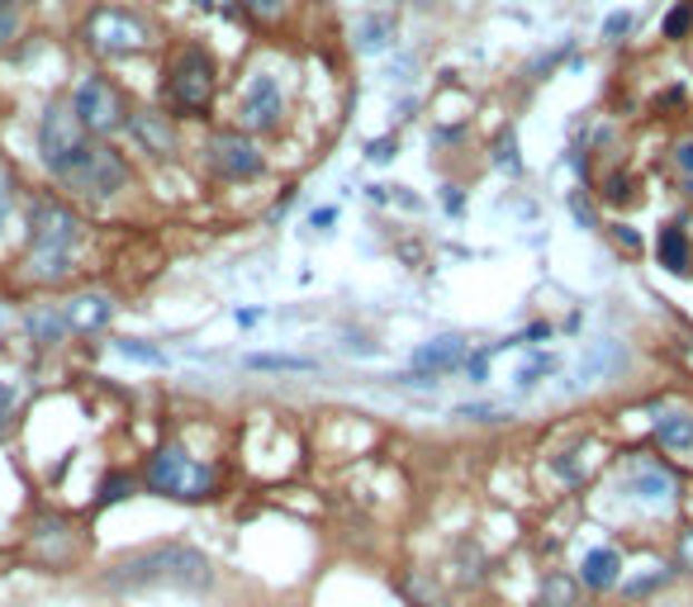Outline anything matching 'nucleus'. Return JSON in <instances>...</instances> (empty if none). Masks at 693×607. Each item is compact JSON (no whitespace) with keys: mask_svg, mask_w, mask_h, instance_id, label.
Instances as JSON below:
<instances>
[{"mask_svg":"<svg viewBox=\"0 0 693 607\" xmlns=\"http://www.w3.org/2000/svg\"><path fill=\"white\" fill-rule=\"evenodd\" d=\"M209 560L190 546H152V550H138L123 565H115L105 584L110 588H209Z\"/></svg>","mask_w":693,"mask_h":607,"instance_id":"nucleus-1","label":"nucleus"},{"mask_svg":"<svg viewBox=\"0 0 693 607\" xmlns=\"http://www.w3.org/2000/svg\"><path fill=\"white\" fill-rule=\"evenodd\" d=\"M72 242H77V213L39 200L29 209V276L33 280H62L72 271Z\"/></svg>","mask_w":693,"mask_h":607,"instance_id":"nucleus-2","label":"nucleus"},{"mask_svg":"<svg viewBox=\"0 0 693 607\" xmlns=\"http://www.w3.org/2000/svg\"><path fill=\"white\" fill-rule=\"evenodd\" d=\"M148 489L162 498H181V504H195V498L215 494V470L200 466L195 456H186L181 446H162L148 460Z\"/></svg>","mask_w":693,"mask_h":607,"instance_id":"nucleus-3","label":"nucleus"},{"mask_svg":"<svg viewBox=\"0 0 693 607\" xmlns=\"http://www.w3.org/2000/svg\"><path fill=\"white\" fill-rule=\"evenodd\" d=\"M86 148H91V142H86L81 119L72 115V105H48V115H43V123H39V152H43V167L62 181V176L77 167V157H81Z\"/></svg>","mask_w":693,"mask_h":607,"instance_id":"nucleus-4","label":"nucleus"},{"mask_svg":"<svg viewBox=\"0 0 693 607\" xmlns=\"http://www.w3.org/2000/svg\"><path fill=\"white\" fill-rule=\"evenodd\" d=\"M62 186H72L77 195H91V200H105V195H115L129 186V167H123V157L115 148H100V142H91L77 167L62 176Z\"/></svg>","mask_w":693,"mask_h":607,"instance_id":"nucleus-5","label":"nucleus"},{"mask_svg":"<svg viewBox=\"0 0 693 607\" xmlns=\"http://www.w3.org/2000/svg\"><path fill=\"white\" fill-rule=\"evenodd\" d=\"M72 115L81 119V129H91V133H115L119 123H123V105H119V96H115L110 81L86 77V81L77 86V96H72Z\"/></svg>","mask_w":693,"mask_h":607,"instance_id":"nucleus-6","label":"nucleus"},{"mask_svg":"<svg viewBox=\"0 0 693 607\" xmlns=\"http://www.w3.org/2000/svg\"><path fill=\"white\" fill-rule=\"evenodd\" d=\"M167 91H171V100L181 105V110H205V105H209V91H215V71H209V58H205L200 48H186L181 58H176Z\"/></svg>","mask_w":693,"mask_h":607,"instance_id":"nucleus-7","label":"nucleus"},{"mask_svg":"<svg viewBox=\"0 0 693 607\" xmlns=\"http://www.w3.org/2000/svg\"><path fill=\"white\" fill-rule=\"evenodd\" d=\"M86 39H91V48L110 52V58H119V52H133L148 43V29L133 20V14L123 10H96L91 24H86Z\"/></svg>","mask_w":693,"mask_h":607,"instance_id":"nucleus-8","label":"nucleus"},{"mask_svg":"<svg viewBox=\"0 0 693 607\" xmlns=\"http://www.w3.org/2000/svg\"><path fill=\"white\" fill-rule=\"evenodd\" d=\"M242 115L253 129H271L276 115H280V86L276 77H266V71H257L253 81H247V91H242Z\"/></svg>","mask_w":693,"mask_h":607,"instance_id":"nucleus-9","label":"nucleus"},{"mask_svg":"<svg viewBox=\"0 0 693 607\" xmlns=\"http://www.w3.org/2000/svg\"><path fill=\"white\" fill-rule=\"evenodd\" d=\"M627 494L636 498V504H646V508H665L674 498V479L661 466H636L627 475Z\"/></svg>","mask_w":693,"mask_h":607,"instance_id":"nucleus-10","label":"nucleus"},{"mask_svg":"<svg viewBox=\"0 0 693 607\" xmlns=\"http://www.w3.org/2000/svg\"><path fill=\"white\" fill-rule=\"evenodd\" d=\"M655 441H661L670 456H693V414H684V408L655 414Z\"/></svg>","mask_w":693,"mask_h":607,"instance_id":"nucleus-11","label":"nucleus"},{"mask_svg":"<svg viewBox=\"0 0 693 607\" xmlns=\"http://www.w3.org/2000/svg\"><path fill=\"white\" fill-rule=\"evenodd\" d=\"M215 167L224 176H257L261 171V157L253 142H242V138H219L215 142Z\"/></svg>","mask_w":693,"mask_h":607,"instance_id":"nucleus-12","label":"nucleus"},{"mask_svg":"<svg viewBox=\"0 0 693 607\" xmlns=\"http://www.w3.org/2000/svg\"><path fill=\"white\" fill-rule=\"evenodd\" d=\"M580 579H584V588H613L622 579V556H617V550H608V546L590 550L584 565H580Z\"/></svg>","mask_w":693,"mask_h":607,"instance_id":"nucleus-13","label":"nucleus"},{"mask_svg":"<svg viewBox=\"0 0 693 607\" xmlns=\"http://www.w3.org/2000/svg\"><path fill=\"white\" fill-rule=\"evenodd\" d=\"M72 328H100L105 318H110V299H100V295H86V299H77L72 309L62 314Z\"/></svg>","mask_w":693,"mask_h":607,"instance_id":"nucleus-14","label":"nucleus"},{"mask_svg":"<svg viewBox=\"0 0 693 607\" xmlns=\"http://www.w3.org/2000/svg\"><path fill=\"white\" fill-rule=\"evenodd\" d=\"M414 361H418V366H433V370H447V366L461 361V342H456V337H437V342L418 347Z\"/></svg>","mask_w":693,"mask_h":607,"instance_id":"nucleus-15","label":"nucleus"},{"mask_svg":"<svg viewBox=\"0 0 693 607\" xmlns=\"http://www.w3.org/2000/svg\"><path fill=\"white\" fill-rule=\"evenodd\" d=\"M661 261L670 271H689V242H684L680 228H665L661 233Z\"/></svg>","mask_w":693,"mask_h":607,"instance_id":"nucleus-16","label":"nucleus"},{"mask_svg":"<svg viewBox=\"0 0 693 607\" xmlns=\"http://www.w3.org/2000/svg\"><path fill=\"white\" fill-rule=\"evenodd\" d=\"M542 607H580V588H575V579H546V588H542Z\"/></svg>","mask_w":693,"mask_h":607,"instance_id":"nucleus-17","label":"nucleus"},{"mask_svg":"<svg viewBox=\"0 0 693 607\" xmlns=\"http://www.w3.org/2000/svg\"><path fill=\"white\" fill-rule=\"evenodd\" d=\"M133 133L148 142V148H157V152H167L171 148V133L162 129V123H157L152 115H133Z\"/></svg>","mask_w":693,"mask_h":607,"instance_id":"nucleus-18","label":"nucleus"},{"mask_svg":"<svg viewBox=\"0 0 693 607\" xmlns=\"http://www.w3.org/2000/svg\"><path fill=\"white\" fill-rule=\"evenodd\" d=\"M62 328H67V318H52V314H33L29 318V332L39 337V342H58Z\"/></svg>","mask_w":693,"mask_h":607,"instance_id":"nucleus-19","label":"nucleus"},{"mask_svg":"<svg viewBox=\"0 0 693 607\" xmlns=\"http://www.w3.org/2000/svg\"><path fill=\"white\" fill-rule=\"evenodd\" d=\"M257 370H314V361L305 356H253Z\"/></svg>","mask_w":693,"mask_h":607,"instance_id":"nucleus-20","label":"nucleus"},{"mask_svg":"<svg viewBox=\"0 0 693 607\" xmlns=\"http://www.w3.org/2000/svg\"><path fill=\"white\" fill-rule=\"evenodd\" d=\"M123 356H133V361H148V366H167V356L157 351V347H143V342H133V337H123L119 342Z\"/></svg>","mask_w":693,"mask_h":607,"instance_id":"nucleus-21","label":"nucleus"},{"mask_svg":"<svg viewBox=\"0 0 693 607\" xmlns=\"http://www.w3.org/2000/svg\"><path fill=\"white\" fill-rule=\"evenodd\" d=\"M689 24H693V6H680V10H674L670 20H665V33H670V39H684Z\"/></svg>","mask_w":693,"mask_h":607,"instance_id":"nucleus-22","label":"nucleus"},{"mask_svg":"<svg viewBox=\"0 0 693 607\" xmlns=\"http://www.w3.org/2000/svg\"><path fill=\"white\" fill-rule=\"evenodd\" d=\"M551 370H556V361H551V356H537V361H532V366L518 375V385H523V389L537 385V375H551Z\"/></svg>","mask_w":693,"mask_h":607,"instance_id":"nucleus-23","label":"nucleus"},{"mask_svg":"<svg viewBox=\"0 0 693 607\" xmlns=\"http://www.w3.org/2000/svg\"><path fill=\"white\" fill-rule=\"evenodd\" d=\"M129 494H133V485H129L123 475H115L110 485H105V494H100V498H105V504H119V498H129Z\"/></svg>","mask_w":693,"mask_h":607,"instance_id":"nucleus-24","label":"nucleus"},{"mask_svg":"<svg viewBox=\"0 0 693 607\" xmlns=\"http://www.w3.org/2000/svg\"><path fill=\"white\" fill-rule=\"evenodd\" d=\"M385 29H389L385 20H370V24L362 29V43H366V48H380V43H385Z\"/></svg>","mask_w":693,"mask_h":607,"instance_id":"nucleus-25","label":"nucleus"},{"mask_svg":"<svg viewBox=\"0 0 693 607\" xmlns=\"http://www.w3.org/2000/svg\"><path fill=\"white\" fill-rule=\"evenodd\" d=\"M247 10L261 14V20H276V14H280V0H247Z\"/></svg>","mask_w":693,"mask_h":607,"instance_id":"nucleus-26","label":"nucleus"},{"mask_svg":"<svg viewBox=\"0 0 693 607\" xmlns=\"http://www.w3.org/2000/svg\"><path fill=\"white\" fill-rule=\"evenodd\" d=\"M10 408H14V385H6V380H0V427H6Z\"/></svg>","mask_w":693,"mask_h":607,"instance_id":"nucleus-27","label":"nucleus"},{"mask_svg":"<svg viewBox=\"0 0 693 607\" xmlns=\"http://www.w3.org/2000/svg\"><path fill=\"white\" fill-rule=\"evenodd\" d=\"M627 24H632V20H627V14H613V20H608V24H603V33H608V39H617V33H627Z\"/></svg>","mask_w":693,"mask_h":607,"instance_id":"nucleus-28","label":"nucleus"},{"mask_svg":"<svg viewBox=\"0 0 693 607\" xmlns=\"http://www.w3.org/2000/svg\"><path fill=\"white\" fill-rule=\"evenodd\" d=\"M674 162H680V167H684V171L693 176V142H684V148H680V152H674Z\"/></svg>","mask_w":693,"mask_h":607,"instance_id":"nucleus-29","label":"nucleus"},{"mask_svg":"<svg viewBox=\"0 0 693 607\" xmlns=\"http://www.w3.org/2000/svg\"><path fill=\"white\" fill-rule=\"evenodd\" d=\"M6 205H10V181H6V171H0V223H6Z\"/></svg>","mask_w":693,"mask_h":607,"instance_id":"nucleus-30","label":"nucleus"},{"mask_svg":"<svg viewBox=\"0 0 693 607\" xmlns=\"http://www.w3.org/2000/svg\"><path fill=\"white\" fill-rule=\"evenodd\" d=\"M10 33H14V10H6V14H0V43H6Z\"/></svg>","mask_w":693,"mask_h":607,"instance_id":"nucleus-31","label":"nucleus"},{"mask_svg":"<svg viewBox=\"0 0 693 607\" xmlns=\"http://www.w3.org/2000/svg\"><path fill=\"white\" fill-rule=\"evenodd\" d=\"M684 560L693 565V531H684Z\"/></svg>","mask_w":693,"mask_h":607,"instance_id":"nucleus-32","label":"nucleus"},{"mask_svg":"<svg viewBox=\"0 0 693 607\" xmlns=\"http://www.w3.org/2000/svg\"><path fill=\"white\" fill-rule=\"evenodd\" d=\"M6 10H10V0H0V14H6Z\"/></svg>","mask_w":693,"mask_h":607,"instance_id":"nucleus-33","label":"nucleus"}]
</instances>
